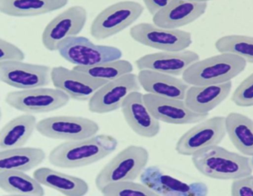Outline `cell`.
<instances>
[{
  "instance_id": "36",
  "label": "cell",
  "mask_w": 253,
  "mask_h": 196,
  "mask_svg": "<svg viewBox=\"0 0 253 196\" xmlns=\"http://www.w3.org/2000/svg\"><path fill=\"white\" fill-rule=\"evenodd\" d=\"M251 162H252V166L253 167V157H251Z\"/></svg>"
},
{
  "instance_id": "16",
  "label": "cell",
  "mask_w": 253,
  "mask_h": 196,
  "mask_svg": "<svg viewBox=\"0 0 253 196\" xmlns=\"http://www.w3.org/2000/svg\"><path fill=\"white\" fill-rule=\"evenodd\" d=\"M51 77L54 88L66 93L71 99L79 101H88L99 88L109 82L63 66L51 68Z\"/></svg>"
},
{
  "instance_id": "1",
  "label": "cell",
  "mask_w": 253,
  "mask_h": 196,
  "mask_svg": "<svg viewBox=\"0 0 253 196\" xmlns=\"http://www.w3.org/2000/svg\"><path fill=\"white\" fill-rule=\"evenodd\" d=\"M118 145V140L106 134L66 141L51 150L48 161L53 166L62 169L84 167L107 157L116 150Z\"/></svg>"
},
{
  "instance_id": "24",
  "label": "cell",
  "mask_w": 253,
  "mask_h": 196,
  "mask_svg": "<svg viewBox=\"0 0 253 196\" xmlns=\"http://www.w3.org/2000/svg\"><path fill=\"white\" fill-rule=\"evenodd\" d=\"M36 117L33 114L20 115L5 124L0 132L1 150L23 147L30 139L37 128Z\"/></svg>"
},
{
  "instance_id": "33",
  "label": "cell",
  "mask_w": 253,
  "mask_h": 196,
  "mask_svg": "<svg viewBox=\"0 0 253 196\" xmlns=\"http://www.w3.org/2000/svg\"><path fill=\"white\" fill-rule=\"evenodd\" d=\"M231 195L233 196H253V175L232 180Z\"/></svg>"
},
{
  "instance_id": "18",
  "label": "cell",
  "mask_w": 253,
  "mask_h": 196,
  "mask_svg": "<svg viewBox=\"0 0 253 196\" xmlns=\"http://www.w3.org/2000/svg\"><path fill=\"white\" fill-rule=\"evenodd\" d=\"M121 111L127 125L139 136L151 138L159 134L160 121L149 111L140 91H134L127 97Z\"/></svg>"
},
{
  "instance_id": "15",
  "label": "cell",
  "mask_w": 253,
  "mask_h": 196,
  "mask_svg": "<svg viewBox=\"0 0 253 196\" xmlns=\"http://www.w3.org/2000/svg\"><path fill=\"white\" fill-rule=\"evenodd\" d=\"M146 107L160 122L176 125L196 124L207 119L209 114L192 111L184 100L168 98L155 94H143Z\"/></svg>"
},
{
  "instance_id": "27",
  "label": "cell",
  "mask_w": 253,
  "mask_h": 196,
  "mask_svg": "<svg viewBox=\"0 0 253 196\" xmlns=\"http://www.w3.org/2000/svg\"><path fill=\"white\" fill-rule=\"evenodd\" d=\"M0 187L5 193L18 196L45 195L42 184L23 171L0 170Z\"/></svg>"
},
{
  "instance_id": "21",
  "label": "cell",
  "mask_w": 253,
  "mask_h": 196,
  "mask_svg": "<svg viewBox=\"0 0 253 196\" xmlns=\"http://www.w3.org/2000/svg\"><path fill=\"white\" fill-rule=\"evenodd\" d=\"M139 82L147 94L184 100L190 85L177 76L149 70L139 71Z\"/></svg>"
},
{
  "instance_id": "2",
  "label": "cell",
  "mask_w": 253,
  "mask_h": 196,
  "mask_svg": "<svg viewBox=\"0 0 253 196\" xmlns=\"http://www.w3.org/2000/svg\"><path fill=\"white\" fill-rule=\"evenodd\" d=\"M197 170L212 179L235 180L253 174L251 157L219 145L200 150L192 156Z\"/></svg>"
},
{
  "instance_id": "22",
  "label": "cell",
  "mask_w": 253,
  "mask_h": 196,
  "mask_svg": "<svg viewBox=\"0 0 253 196\" xmlns=\"http://www.w3.org/2000/svg\"><path fill=\"white\" fill-rule=\"evenodd\" d=\"M42 186L67 196H85L89 191L88 183L79 177L63 173L49 167H41L33 173Z\"/></svg>"
},
{
  "instance_id": "30",
  "label": "cell",
  "mask_w": 253,
  "mask_h": 196,
  "mask_svg": "<svg viewBox=\"0 0 253 196\" xmlns=\"http://www.w3.org/2000/svg\"><path fill=\"white\" fill-rule=\"evenodd\" d=\"M103 196H158L142 183L123 181L107 184L100 190Z\"/></svg>"
},
{
  "instance_id": "10",
  "label": "cell",
  "mask_w": 253,
  "mask_h": 196,
  "mask_svg": "<svg viewBox=\"0 0 253 196\" xmlns=\"http://www.w3.org/2000/svg\"><path fill=\"white\" fill-rule=\"evenodd\" d=\"M36 131L51 139L76 141L97 135L100 126L97 122L81 116H55L45 118L37 124Z\"/></svg>"
},
{
  "instance_id": "25",
  "label": "cell",
  "mask_w": 253,
  "mask_h": 196,
  "mask_svg": "<svg viewBox=\"0 0 253 196\" xmlns=\"http://www.w3.org/2000/svg\"><path fill=\"white\" fill-rule=\"evenodd\" d=\"M46 154L40 147H20L0 150V170L29 172L41 165Z\"/></svg>"
},
{
  "instance_id": "14",
  "label": "cell",
  "mask_w": 253,
  "mask_h": 196,
  "mask_svg": "<svg viewBox=\"0 0 253 196\" xmlns=\"http://www.w3.org/2000/svg\"><path fill=\"white\" fill-rule=\"evenodd\" d=\"M142 184L155 192L158 196H207L209 189L203 182L186 183L164 173L158 166H146L140 175Z\"/></svg>"
},
{
  "instance_id": "6",
  "label": "cell",
  "mask_w": 253,
  "mask_h": 196,
  "mask_svg": "<svg viewBox=\"0 0 253 196\" xmlns=\"http://www.w3.org/2000/svg\"><path fill=\"white\" fill-rule=\"evenodd\" d=\"M71 98L61 90L45 87L11 91L5 97L8 105L29 114H39L63 108Z\"/></svg>"
},
{
  "instance_id": "17",
  "label": "cell",
  "mask_w": 253,
  "mask_h": 196,
  "mask_svg": "<svg viewBox=\"0 0 253 196\" xmlns=\"http://www.w3.org/2000/svg\"><path fill=\"white\" fill-rule=\"evenodd\" d=\"M199 60L198 53L189 50L161 51L140 57L136 60L135 65L139 70H149L182 76L193 63Z\"/></svg>"
},
{
  "instance_id": "23",
  "label": "cell",
  "mask_w": 253,
  "mask_h": 196,
  "mask_svg": "<svg viewBox=\"0 0 253 196\" xmlns=\"http://www.w3.org/2000/svg\"><path fill=\"white\" fill-rule=\"evenodd\" d=\"M69 0H0V12L12 17L49 14L67 5Z\"/></svg>"
},
{
  "instance_id": "31",
  "label": "cell",
  "mask_w": 253,
  "mask_h": 196,
  "mask_svg": "<svg viewBox=\"0 0 253 196\" xmlns=\"http://www.w3.org/2000/svg\"><path fill=\"white\" fill-rule=\"evenodd\" d=\"M231 100L238 107H253V73L245 78L237 87Z\"/></svg>"
},
{
  "instance_id": "3",
  "label": "cell",
  "mask_w": 253,
  "mask_h": 196,
  "mask_svg": "<svg viewBox=\"0 0 253 196\" xmlns=\"http://www.w3.org/2000/svg\"><path fill=\"white\" fill-rule=\"evenodd\" d=\"M247 64L238 56L220 53L195 62L181 77L189 85H218L235 79L245 70Z\"/></svg>"
},
{
  "instance_id": "29",
  "label": "cell",
  "mask_w": 253,
  "mask_h": 196,
  "mask_svg": "<svg viewBox=\"0 0 253 196\" xmlns=\"http://www.w3.org/2000/svg\"><path fill=\"white\" fill-rule=\"evenodd\" d=\"M214 48L219 53L234 54L253 64V36L226 35L216 40Z\"/></svg>"
},
{
  "instance_id": "12",
  "label": "cell",
  "mask_w": 253,
  "mask_h": 196,
  "mask_svg": "<svg viewBox=\"0 0 253 196\" xmlns=\"http://www.w3.org/2000/svg\"><path fill=\"white\" fill-rule=\"evenodd\" d=\"M141 90L138 76L134 73L124 75L110 81L99 88L88 100V110L97 114H106L121 109L131 93Z\"/></svg>"
},
{
  "instance_id": "35",
  "label": "cell",
  "mask_w": 253,
  "mask_h": 196,
  "mask_svg": "<svg viewBox=\"0 0 253 196\" xmlns=\"http://www.w3.org/2000/svg\"><path fill=\"white\" fill-rule=\"evenodd\" d=\"M191 1H195V2H206V3H207V2L211 1V0H191Z\"/></svg>"
},
{
  "instance_id": "4",
  "label": "cell",
  "mask_w": 253,
  "mask_h": 196,
  "mask_svg": "<svg viewBox=\"0 0 253 196\" xmlns=\"http://www.w3.org/2000/svg\"><path fill=\"white\" fill-rule=\"evenodd\" d=\"M149 161L147 149L142 146H128L100 169L94 181L97 190L100 191L112 183L134 181L141 175Z\"/></svg>"
},
{
  "instance_id": "19",
  "label": "cell",
  "mask_w": 253,
  "mask_h": 196,
  "mask_svg": "<svg viewBox=\"0 0 253 196\" xmlns=\"http://www.w3.org/2000/svg\"><path fill=\"white\" fill-rule=\"evenodd\" d=\"M207 9V3L191 0H171L153 16V24L164 29H179L201 18Z\"/></svg>"
},
{
  "instance_id": "5",
  "label": "cell",
  "mask_w": 253,
  "mask_h": 196,
  "mask_svg": "<svg viewBox=\"0 0 253 196\" xmlns=\"http://www.w3.org/2000/svg\"><path fill=\"white\" fill-rule=\"evenodd\" d=\"M144 7L132 0L112 4L100 11L94 19L90 34L97 40L115 36L134 24L143 14Z\"/></svg>"
},
{
  "instance_id": "7",
  "label": "cell",
  "mask_w": 253,
  "mask_h": 196,
  "mask_svg": "<svg viewBox=\"0 0 253 196\" xmlns=\"http://www.w3.org/2000/svg\"><path fill=\"white\" fill-rule=\"evenodd\" d=\"M57 51L66 61L83 67L121 60L123 56L117 47L96 45L88 38L78 36L66 39Z\"/></svg>"
},
{
  "instance_id": "9",
  "label": "cell",
  "mask_w": 253,
  "mask_h": 196,
  "mask_svg": "<svg viewBox=\"0 0 253 196\" xmlns=\"http://www.w3.org/2000/svg\"><path fill=\"white\" fill-rule=\"evenodd\" d=\"M226 135L224 116H214L198 122L177 140L175 151L180 156H192L200 150L219 145Z\"/></svg>"
},
{
  "instance_id": "8",
  "label": "cell",
  "mask_w": 253,
  "mask_h": 196,
  "mask_svg": "<svg viewBox=\"0 0 253 196\" xmlns=\"http://www.w3.org/2000/svg\"><path fill=\"white\" fill-rule=\"evenodd\" d=\"M129 35L137 43L161 51H184L193 42L189 32L164 29L152 23H139L132 26Z\"/></svg>"
},
{
  "instance_id": "32",
  "label": "cell",
  "mask_w": 253,
  "mask_h": 196,
  "mask_svg": "<svg viewBox=\"0 0 253 196\" xmlns=\"http://www.w3.org/2000/svg\"><path fill=\"white\" fill-rule=\"evenodd\" d=\"M0 62L24 61L26 54L17 45L1 38Z\"/></svg>"
},
{
  "instance_id": "20",
  "label": "cell",
  "mask_w": 253,
  "mask_h": 196,
  "mask_svg": "<svg viewBox=\"0 0 253 196\" xmlns=\"http://www.w3.org/2000/svg\"><path fill=\"white\" fill-rule=\"evenodd\" d=\"M232 88V81L218 85H190L184 101L192 111L209 114L226 99Z\"/></svg>"
},
{
  "instance_id": "13",
  "label": "cell",
  "mask_w": 253,
  "mask_h": 196,
  "mask_svg": "<svg viewBox=\"0 0 253 196\" xmlns=\"http://www.w3.org/2000/svg\"><path fill=\"white\" fill-rule=\"evenodd\" d=\"M51 67L45 65L0 62L1 82L20 90L48 86L51 82Z\"/></svg>"
},
{
  "instance_id": "26",
  "label": "cell",
  "mask_w": 253,
  "mask_h": 196,
  "mask_svg": "<svg viewBox=\"0 0 253 196\" xmlns=\"http://www.w3.org/2000/svg\"><path fill=\"white\" fill-rule=\"evenodd\" d=\"M226 135L240 153L253 157V121L242 113L232 112L225 117Z\"/></svg>"
},
{
  "instance_id": "34",
  "label": "cell",
  "mask_w": 253,
  "mask_h": 196,
  "mask_svg": "<svg viewBox=\"0 0 253 196\" xmlns=\"http://www.w3.org/2000/svg\"><path fill=\"white\" fill-rule=\"evenodd\" d=\"M171 1V0H143L145 7L152 16L165 8Z\"/></svg>"
},
{
  "instance_id": "28",
  "label": "cell",
  "mask_w": 253,
  "mask_h": 196,
  "mask_svg": "<svg viewBox=\"0 0 253 196\" xmlns=\"http://www.w3.org/2000/svg\"><path fill=\"white\" fill-rule=\"evenodd\" d=\"M73 68L78 71L86 73L94 79H102L106 82H110L124 75L131 73L134 70V67L130 62L121 59L87 67L74 66Z\"/></svg>"
},
{
  "instance_id": "11",
  "label": "cell",
  "mask_w": 253,
  "mask_h": 196,
  "mask_svg": "<svg viewBox=\"0 0 253 196\" xmlns=\"http://www.w3.org/2000/svg\"><path fill=\"white\" fill-rule=\"evenodd\" d=\"M86 9L81 5H74L56 16L47 24L42 33V43L49 51H57L66 39L77 36L87 22Z\"/></svg>"
}]
</instances>
